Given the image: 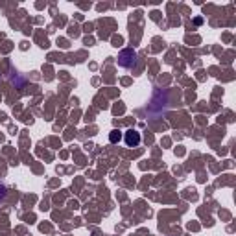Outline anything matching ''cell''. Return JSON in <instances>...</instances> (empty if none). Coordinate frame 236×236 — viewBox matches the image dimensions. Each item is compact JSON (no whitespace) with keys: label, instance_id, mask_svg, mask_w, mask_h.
Instances as JSON below:
<instances>
[{"label":"cell","instance_id":"6da1fadb","mask_svg":"<svg viewBox=\"0 0 236 236\" xmlns=\"http://www.w3.org/2000/svg\"><path fill=\"white\" fill-rule=\"evenodd\" d=\"M126 144L129 148L138 146V144H140V133H137L135 129H129V131L126 133Z\"/></svg>","mask_w":236,"mask_h":236},{"label":"cell","instance_id":"7a4b0ae2","mask_svg":"<svg viewBox=\"0 0 236 236\" xmlns=\"http://www.w3.org/2000/svg\"><path fill=\"white\" fill-rule=\"evenodd\" d=\"M120 138H122V135H120V131H111V135H109V140L112 142V144H116L118 140H120Z\"/></svg>","mask_w":236,"mask_h":236}]
</instances>
